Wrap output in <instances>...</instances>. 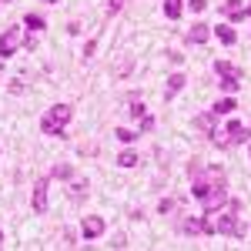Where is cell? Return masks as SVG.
Listing matches in <instances>:
<instances>
[{
  "mask_svg": "<svg viewBox=\"0 0 251 251\" xmlns=\"http://www.w3.org/2000/svg\"><path fill=\"white\" fill-rule=\"evenodd\" d=\"M238 208H241V201H228L218 218H214V234H231V238H245V225L238 221Z\"/></svg>",
  "mask_w": 251,
  "mask_h": 251,
  "instance_id": "obj_1",
  "label": "cell"
},
{
  "mask_svg": "<svg viewBox=\"0 0 251 251\" xmlns=\"http://www.w3.org/2000/svg\"><path fill=\"white\" fill-rule=\"evenodd\" d=\"M71 117H74L71 104H54V107L44 114V121H40V131H44V134H64V127L71 124Z\"/></svg>",
  "mask_w": 251,
  "mask_h": 251,
  "instance_id": "obj_2",
  "label": "cell"
},
{
  "mask_svg": "<svg viewBox=\"0 0 251 251\" xmlns=\"http://www.w3.org/2000/svg\"><path fill=\"white\" fill-rule=\"evenodd\" d=\"M251 137V131L248 127H245V124H241V121H228V124H225V131H214V144H218V148H231V144H245V141H248Z\"/></svg>",
  "mask_w": 251,
  "mask_h": 251,
  "instance_id": "obj_3",
  "label": "cell"
},
{
  "mask_svg": "<svg viewBox=\"0 0 251 251\" xmlns=\"http://www.w3.org/2000/svg\"><path fill=\"white\" fill-rule=\"evenodd\" d=\"M20 47V27H10V30H3L0 34V57H14V50Z\"/></svg>",
  "mask_w": 251,
  "mask_h": 251,
  "instance_id": "obj_4",
  "label": "cell"
},
{
  "mask_svg": "<svg viewBox=\"0 0 251 251\" xmlns=\"http://www.w3.org/2000/svg\"><path fill=\"white\" fill-rule=\"evenodd\" d=\"M47 188H50V177H40L37 184H34V198H30V208L37 214L47 211Z\"/></svg>",
  "mask_w": 251,
  "mask_h": 251,
  "instance_id": "obj_5",
  "label": "cell"
},
{
  "mask_svg": "<svg viewBox=\"0 0 251 251\" xmlns=\"http://www.w3.org/2000/svg\"><path fill=\"white\" fill-rule=\"evenodd\" d=\"M80 234H84V238H100V234H104V218H100V214L84 218V221H80Z\"/></svg>",
  "mask_w": 251,
  "mask_h": 251,
  "instance_id": "obj_6",
  "label": "cell"
},
{
  "mask_svg": "<svg viewBox=\"0 0 251 251\" xmlns=\"http://www.w3.org/2000/svg\"><path fill=\"white\" fill-rule=\"evenodd\" d=\"M221 14L231 20V24H238V20H245V17H248V10H245V3H241V0H225Z\"/></svg>",
  "mask_w": 251,
  "mask_h": 251,
  "instance_id": "obj_7",
  "label": "cell"
},
{
  "mask_svg": "<svg viewBox=\"0 0 251 251\" xmlns=\"http://www.w3.org/2000/svg\"><path fill=\"white\" fill-rule=\"evenodd\" d=\"M67 184H71V201H84V194L91 191V181H87V177H77V174H74Z\"/></svg>",
  "mask_w": 251,
  "mask_h": 251,
  "instance_id": "obj_8",
  "label": "cell"
},
{
  "mask_svg": "<svg viewBox=\"0 0 251 251\" xmlns=\"http://www.w3.org/2000/svg\"><path fill=\"white\" fill-rule=\"evenodd\" d=\"M198 127L204 131L208 137H214V131H218V114L214 111H204V114H198Z\"/></svg>",
  "mask_w": 251,
  "mask_h": 251,
  "instance_id": "obj_9",
  "label": "cell"
},
{
  "mask_svg": "<svg viewBox=\"0 0 251 251\" xmlns=\"http://www.w3.org/2000/svg\"><path fill=\"white\" fill-rule=\"evenodd\" d=\"M204 40H208V27H204V24H194L191 30H188V34H184V44H204Z\"/></svg>",
  "mask_w": 251,
  "mask_h": 251,
  "instance_id": "obj_10",
  "label": "cell"
},
{
  "mask_svg": "<svg viewBox=\"0 0 251 251\" xmlns=\"http://www.w3.org/2000/svg\"><path fill=\"white\" fill-rule=\"evenodd\" d=\"M234 107H238V100H234V97H218V100H214V107H211V111H214L218 117H221V114H231Z\"/></svg>",
  "mask_w": 251,
  "mask_h": 251,
  "instance_id": "obj_11",
  "label": "cell"
},
{
  "mask_svg": "<svg viewBox=\"0 0 251 251\" xmlns=\"http://www.w3.org/2000/svg\"><path fill=\"white\" fill-rule=\"evenodd\" d=\"M214 37L221 40L225 47H231V44H238V34H234V27H225V24H221V27L214 30Z\"/></svg>",
  "mask_w": 251,
  "mask_h": 251,
  "instance_id": "obj_12",
  "label": "cell"
},
{
  "mask_svg": "<svg viewBox=\"0 0 251 251\" xmlns=\"http://www.w3.org/2000/svg\"><path fill=\"white\" fill-rule=\"evenodd\" d=\"M214 74H218V77H241V71H238L234 64H228V60H218V64H214Z\"/></svg>",
  "mask_w": 251,
  "mask_h": 251,
  "instance_id": "obj_13",
  "label": "cell"
},
{
  "mask_svg": "<svg viewBox=\"0 0 251 251\" xmlns=\"http://www.w3.org/2000/svg\"><path fill=\"white\" fill-rule=\"evenodd\" d=\"M181 14H184V10H181V0H164V17L168 20H177Z\"/></svg>",
  "mask_w": 251,
  "mask_h": 251,
  "instance_id": "obj_14",
  "label": "cell"
},
{
  "mask_svg": "<svg viewBox=\"0 0 251 251\" xmlns=\"http://www.w3.org/2000/svg\"><path fill=\"white\" fill-rule=\"evenodd\" d=\"M131 117H134L137 124H141V121H144V117H148V111H144V104H141V97H131Z\"/></svg>",
  "mask_w": 251,
  "mask_h": 251,
  "instance_id": "obj_15",
  "label": "cell"
},
{
  "mask_svg": "<svg viewBox=\"0 0 251 251\" xmlns=\"http://www.w3.org/2000/svg\"><path fill=\"white\" fill-rule=\"evenodd\" d=\"M50 177H57V181H71V177H74V168H71V164H57V168L50 171Z\"/></svg>",
  "mask_w": 251,
  "mask_h": 251,
  "instance_id": "obj_16",
  "label": "cell"
},
{
  "mask_svg": "<svg viewBox=\"0 0 251 251\" xmlns=\"http://www.w3.org/2000/svg\"><path fill=\"white\" fill-rule=\"evenodd\" d=\"M184 74H171V80H168V97H174L177 94V91H181V87H184Z\"/></svg>",
  "mask_w": 251,
  "mask_h": 251,
  "instance_id": "obj_17",
  "label": "cell"
},
{
  "mask_svg": "<svg viewBox=\"0 0 251 251\" xmlns=\"http://www.w3.org/2000/svg\"><path fill=\"white\" fill-rule=\"evenodd\" d=\"M117 164H121V168H134V164H137V151H121Z\"/></svg>",
  "mask_w": 251,
  "mask_h": 251,
  "instance_id": "obj_18",
  "label": "cell"
},
{
  "mask_svg": "<svg viewBox=\"0 0 251 251\" xmlns=\"http://www.w3.org/2000/svg\"><path fill=\"white\" fill-rule=\"evenodd\" d=\"M24 27H30V30H44V17H40V14H27V17H24Z\"/></svg>",
  "mask_w": 251,
  "mask_h": 251,
  "instance_id": "obj_19",
  "label": "cell"
},
{
  "mask_svg": "<svg viewBox=\"0 0 251 251\" xmlns=\"http://www.w3.org/2000/svg\"><path fill=\"white\" fill-rule=\"evenodd\" d=\"M221 91H228V97L238 91V77H221Z\"/></svg>",
  "mask_w": 251,
  "mask_h": 251,
  "instance_id": "obj_20",
  "label": "cell"
},
{
  "mask_svg": "<svg viewBox=\"0 0 251 251\" xmlns=\"http://www.w3.org/2000/svg\"><path fill=\"white\" fill-rule=\"evenodd\" d=\"M117 141H124V144H131V141H134V131H124V127H117Z\"/></svg>",
  "mask_w": 251,
  "mask_h": 251,
  "instance_id": "obj_21",
  "label": "cell"
},
{
  "mask_svg": "<svg viewBox=\"0 0 251 251\" xmlns=\"http://www.w3.org/2000/svg\"><path fill=\"white\" fill-rule=\"evenodd\" d=\"M188 7H191L194 14H201V10H204V7H208V0H191V3H188Z\"/></svg>",
  "mask_w": 251,
  "mask_h": 251,
  "instance_id": "obj_22",
  "label": "cell"
},
{
  "mask_svg": "<svg viewBox=\"0 0 251 251\" xmlns=\"http://www.w3.org/2000/svg\"><path fill=\"white\" fill-rule=\"evenodd\" d=\"M137 127H141V131H151V127H154V117L148 114V117H144V121H141V124H137Z\"/></svg>",
  "mask_w": 251,
  "mask_h": 251,
  "instance_id": "obj_23",
  "label": "cell"
},
{
  "mask_svg": "<svg viewBox=\"0 0 251 251\" xmlns=\"http://www.w3.org/2000/svg\"><path fill=\"white\" fill-rule=\"evenodd\" d=\"M171 208H174V198H164V201H161V211L168 214V211H171Z\"/></svg>",
  "mask_w": 251,
  "mask_h": 251,
  "instance_id": "obj_24",
  "label": "cell"
},
{
  "mask_svg": "<svg viewBox=\"0 0 251 251\" xmlns=\"http://www.w3.org/2000/svg\"><path fill=\"white\" fill-rule=\"evenodd\" d=\"M121 7H124V0H111V14H117Z\"/></svg>",
  "mask_w": 251,
  "mask_h": 251,
  "instance_id": "obj_25",
  "label": "cell"
},
{
  "mask_svg": "<svg viewBox=\"0 0 251 251\" xmlns=\"http://www.w3.org/2000/svg\"><path fill=\"white\" fill-rule=\"evenodd\" d=\"M0 245H3V231H0Z\"/></svg>",
  "mask_w": 251,
  "mask_h": 251,
  "instance_id": "obj_26",
  "label": "cell"
},
{
  "mask_svg": "<svg viewBox=\"0 0 251 251\" xmlns=\"http://www.w3.org/2000/svg\"><path fill=\"white\" fill-rule=\"evenodd\" d=\"M47 3H54V0H47Z\"/></svg>",
  "mask_w": 251,
  "mask_h": 251,
  "instance_id": "obj_27",
  "label": "cell"
},
{
  "mask_svg": "<svg viewBox=\"0 0 251 251\" xmlns=\"http://www.w3.org/2000/svg\"><path fill=\"white\" fill-rule=\"evenodd\" d=\"M248 14H251V7H248Z\"/></svg>",
  "mask_w": 251,
  "mask_h": 251,
  "instance_id": "obj_28",
  "label": "cell"
}]
</instances>
